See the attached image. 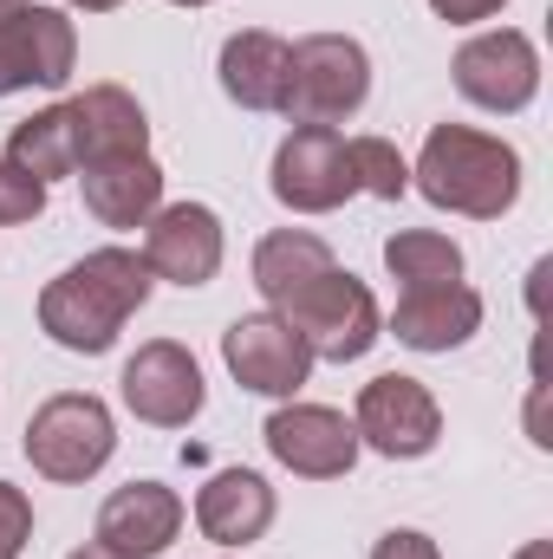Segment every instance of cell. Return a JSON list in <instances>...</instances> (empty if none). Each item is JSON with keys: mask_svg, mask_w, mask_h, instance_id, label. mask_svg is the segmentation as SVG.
<instances>
[{"mask_svg": "<svg viewBox=\"0 0 553 559\" xmlns=\"http://www.w3.org/2000/svg\"><path fill=\"white\" fill-rule=\"evenodd\" d=\"M156 293V274L143 267L138 248H92L85 261H72L59 280H46L39 293V332L59 352L98 358L118 345V332L143 312V299Z\"/></svg>", "mask_w": 553, "mask_h": 559, "instance_id": "1", "label": "cell"}, {"mask_svg": "<svg viewBox=\"0 0 553 559\" xmlns=\"http://www.w3.org/2000/svg\"><path fill=\"white\" fill-rule=\"evenodd\" d=\"M411 189L430 209L502 222L521 202V150L508 138H489L475 124H430V138L411 163Z\"/></svg>", "mask_w": 553, "mask_h": 559, "instance_id": "2", "label": "cell"}, {"mask_svg": "<svg viewBox=\"0 0 553 559\" xmlns=\"http://www.w3.org/2000/svg\"><path fill=\"white\" fill-rule=\"evenodd\" d=\"M372 98V52L352 33H306L286 52V98L280 118L286 124H345L358 118Z\"/></svg>", "mask_w": 553, "mask_h": 559, "instance_id": "3", "label": "cell"}, {"mask_svg": "<svg viewBox=\"0 0 553 559\" xmlns=\"http://www.w3.org/2000/svg\"><path fill=\"white\" fill-rule=\"evenodd\" d=\"M111 455H118V417L92 391H59L26 417V462H33V475H46L59 488L92 481Z\"/></svg>", "mask_w": 553, "mask_h": 559, "instance_id": "4", "label": "cell"}, {"mask_svg": "<svg viewBox=\"0 0 553 559\" xmlns=\"http://www.w3.org/2000/svg\"><path fill=\"white\" fill-rule=\"evenodd\" d=\"M299 338H306V352L313 358H326V365H352V358H365L378 338H385V312H378V299H372V286L358 274H319L286 312H280Z\"/></svg>", "mask_w": 553, "mask_h": 559, "instance_id": "5", "label": "cell"}, {"mask_svg": "<svg viewBox=\"0 0 553 559\" xmlns=\"http://www.w3.org/2000/svg\"><path fill=\"white\" fill-rule=\"evenodd\" d=\"M449 72H456V92L475 111H495V118L528 111L534 92H541V52H534V39L521 26H489V33L462 39Z\"/></svg>", "mask_w": 553, "mask_h": 559, "instance_id": "6", "label": "cell"}, {"mask_svg": "<svg viewBox=\"0 0 553 559\" xmlns=\"http://www.w3.org/2000/svg\"><path fill=\"white\" fill-rule=\"evenodd\" d=\"M274 202L293 215H332L358 195V176H352V150L332 124H293L274 150Z\"/></svg>", "mask_w": 553, "mask_h": 559, "instance_id": "7", "label": "cell"}, {"mask_svg": "<svg viewBox=\"0 0 553 559\" xmlns=\"http://www.w3.org/2000/svg\"><path fill=\"white\" fill-rule=\"evenodd\" d=\"M352 429H358V449H378L385 462H416L443 442V404L430 397L423 378L385 371L358 391Z\"/></svg>", "mask_w": 553, "mask_h": 559, "instance_id": "8", "label": "cell"}, {"mask_svg": "<svg viewBox=\"0 0 553 559\" xmlns=\"http://www.w3.org/2000/svg\"><path fill=\"white\" fill-rule=\"evenodd\" d=\"M118 391H125V411L138 423H150V429H189V423L202 417V404H209L202 365H196V352L176 345V338L138 345V352L125 358Z\"/></svg>", "mask_w": 553, "mask_h": 559, "instance_id": "9", "label": "cell"}, {"mask_svg": "<svg viewBox=\"0 0 553 559\" xmlns=\"http://www.w3.org/2000/svg\"><path fill=\"white\" fill-rule=\"evenodd\" d=\"M79 66V26L66 7H39L26 0L20 13L0 20V98L13 92H59Z\"/></svg>", "mask_w": 553, "mask_h": 559, "instance_id": "10", "label": "cell"}, {"mask_svg": "<svg viewBox=\"0 0 553 559\" xmlns=\"http://www.w3.org/2000/svg\"><path fill=\"white\" fill-rule=\"evenodd\" d=\"M222 365H228V378L242 384V391H255V397H299V384L313 378V352H306V338L280 319V312H242L228 332H222Z\"/></svg>", "mask_w": 553, "mask_h": 559, "instance_id": "11", "label": "cell"}, {"mask_svg": "<svg viewBox=\"0 0 553 559\" xmlns=\"http://www.w3.org/2000/svg\"><path fill=\"white\" fill-rule=\"evenodd\" d=\"M261 436H268V455H274L286 475H299V481H339L358 462V429H352L345 411H332V404L286 397L274 417H268Z\"/></svg>", "mask_w": 553, "mask_h": 559, "instance_id": "12", "label": "cell"}, {"mask_svg": "<svg viewBox=\"0 0 553 559\" xmlns=\"http://www.w3.org/2000/svg\"><path fill=\"white\" fill-rule=\"evenodd\" d=\"M143 267L169 286H209L222 274V254H228V235H222V215L209 202H163L150 222H143Z\"/></svg>", "mask_w": 553, "mask_h": 559, "instance_id": "13", "label": "cell"}, {"mask_svg": "<svg viewBox=\"0 0 553 559\" xmlns=\"http://www.w3.org/2000/svg\"><path fill=\"white\" fill-rule=\"evenodd\" d=\"M183 521H189V508H183L176 488H163V481H125L98 508V547H111V554H125V559H156L176 547Z\"/></svg>", "mask_w": 553, "mask_h": 559, "instance_id": "14", "label": "cell"}, {"mask_svg": "<svg viewBox=\"0 0 553 559\" xmlns=\"http://www.w3.org/2000/svg\"><path fill=\"white\" fill-rule=\"evenodd\" d=\"M280 501L274 488H268V475H255V468H215L202 488H196V527H202V540H215V547H248V540H261L268 527H274Z\"/></svg>", "mask_w": 553, "mask_h": 559, "instance_id": "15", "label": "cell"}, {"mask_svg": "<svg viewBox=\"0 0 553 559\" xmlns=\"http://www.w3.org/2000/svg\"><path fill=\"white\" fill-rule=\"evenodd\" d=\"M482 332V293L449 280V286H404L391 312V338L411 352H462Z\"/></svg>", "mask_w": 553, "mask_h": 559, "instance_id": "16", "label": "cell"}, {"mask_svg": "<svg viewBox=\"0 0 553 559\" xmlns=\"http://www.w3.org/2000/svg\"><path fill=\"white\" fill-rule=\"evenodd\" d=\"M79 189H85V209H92L105 228H143V222L163 209V169H156L150 150L79 163Z\"/></svg>", "mask_w": 553, "mask_h": 559, "instance_id": "17", "label": "cell"}, {"mask_svg": "<svg viewBox=\"0 0 553 559\" xmlns=\"http://www.w3.org/2000/svg\"><path fill=\"white\" fill-rule=\"evenodd\" d=\"M66 118H72L79 163L150 150V118H143V105L125 92V85H85L79 98H66Z\"/></svg>", "mask_w": 553, "mask_h": 559, "instance_id": "18", "label": "cell"}, {"mask_svg": "<svg viewBox=\"0 0 553 559\" xmlns=\"http://www.w3.org/2000/svg\"><path fill=\"white\" fill-rule=\"evenodd\" d=\"M286 39L268 33V26H248V33H228L222 39V59H215V72H222V92L242 105V111H280V98H286Z\"/></svg>", "mask_w": 553, "mask_h": 559, "instance_id": "19", "label": "cell"}, {"mask_svg": "<svg viewBox=\"0 0 553 559\" xmlns=\"http://www.w3.org/2000/svg\"><path fill=\"white\" fill-rule=\"evenodd\" d=\"M332 267H339L332 248L319 235H306V228H274V235L255 241V286H261L268 312H286L313 280L332 274Z\"/></svg>", "mask_w": 553, "mask_h": 559, "instance_id": "20", "label": "cell"}, {"mask_svg": "<svg viewBox=\"0 0 553 559\" xmlns=\"http://www.w3.org/2000/svg\"><path fill=\"white\" fill-rule=\"evenodd\" d=\"M7 163L26 169L33 182L79 176V143H72V118H66V105H46V111H33L26 124H13V138H7Z\"/></svg>", "mask_w": 553, "mask_h": 559, "instance_id": "21", "label": "cell"}, {"mask_svg": "<svg viewBox=\"0 0 553 559\" xmlns=\"http://www.w3.org/2000/svg\"><path fill=\"white\" fill-rule=\"evenodd\" d=\"M385 274L404 286H449V280H462V248L436 228H398L385 241Z\"/></svg>", "mask_w": 553, "mask_h": 559, "instance_id": "22", "label": "cell"}, {"mask_svg": "<svg viewBox=\"0 0 553 559\" xmlns=\"http://www.w3.org/2000/svg\"><path fill=\"white\" fill-rule=\"evenodd\" d=\"M345 150H352V176H358L365 195H378V202L411 195V163H404V150L391 138H352Z\"/></svg>", "mask_w": 553, "mask_h": 559, "instance_id": "23", "label": "cell"}, {"mask_svg": "<svg viewBox=\"0 0 553 559\" xmlns=\"http://www.w3.org/2000/svg\"><path fill=\"white\" fill-rule=\"evenodd\" d=\"M46 209V182H33L26 169H13L7 156H0V228H13V222H33Z\"/></svg>", "mask_w": 553, "mask_h": 559, "instance_id": "24", "label": "cell"}, {"mask_svg": "<svg viewBox=\"0 0 553 559\" xmlns=\"http://www.w3.org/2000/svg\"><path fill=\"white\" fill-rule=\"evenodd\" d=\"M26 540H33V501H26V488L0 481V559H20Z\"/></svg>", "mask_w": 553, "mask_h": 559, "instance_id": "25", "label": "cell"}, {"mask_svg": "<svg viewBox=\"0 0 553 559\" xmlns=\"http://www.w3.org/2000/svg\"><path fill=\"white\" fill-rule=\"evenodd\" d=\"M372 559H443V547H436L423 527H391V534L372 547Z\"/></svg>", "mask_w": 553, "mask_h": 559, "instance_id": "26", "label": "cell"}, {"mask_svg": "<svg viewBox=\"0 0 553 559\" xmlns=\"http://www.w3.org/2000/svg\"><path fill=\"white\" fill-rule=\"evenodd\" d=\"M508 0H430V13L436 20H449V26H475V20H495Z\"/></svg>", "mask_w": 553, "mask_h": 559, "instance_id": "27", "label": "cell"}, {"mask_svg": "<svg viewBox=\"0 0 553 559\" xmlns=\"http://www.w3.org/2000/svg\"><path fill=\"white\" fill-rule=\"evenodd\" d=\"M66 7H79V13H118L125 0H66Z\"/></svg>", "mask_w": 553, "mask_h": 559, "instance_id": "28", "label": "cell"}, {"mask_svg": "<svg viewBox=\"0 0 553 559\" xmlns=\"http://www.w3.org/2000/svg\"><path fill=\"white\" fill-rule=\"evenodd\" d=\"M515 559H553V540H528V547H521Z\"/></svg>", "mask_w": 553, "mask_h": 559, "instance_id": "29", "label": "cell"}, {"mask_svg": "<svg viewBox=\"0 0 553 559\" xmlns=\"http://www.w3.org/2000/svg\"><path fill=\"white\" fill-rule=\"evenodd\" d=\"M66 559H125V554H111V547H98V540H92V547H79V554H66Z\"/></svg>", "mask_w": 553, "mask_h": 559, "instance_id": "30", "label": "cell"}, {"mask_svg": "<svg viewBox=\"0 0 553 559\" xmlns=\"http://www.w3.org/2000/svg\"><path fill=\"white\" fill-rule=\"evenodd\" d=\"M20 7H26V0H0V20H7V13H20Z\"/></svg>", "mask_w": 553, "mask_h": 559, "instance_id": "31", "label": "cell"}, {"mask_svg": "<svg viewBox=\"0 0 553 559\" xmlns=\"http://www.w3.org/2000/svg\"><path fill=\"white\" fill-rule=\"evenodd\" d=\"M169 7H209V0H169Z\"/></svg>", "mask_w": 553, "mask_h": 559, "instance_id": "32", "label": "cell"}]
</instances>
